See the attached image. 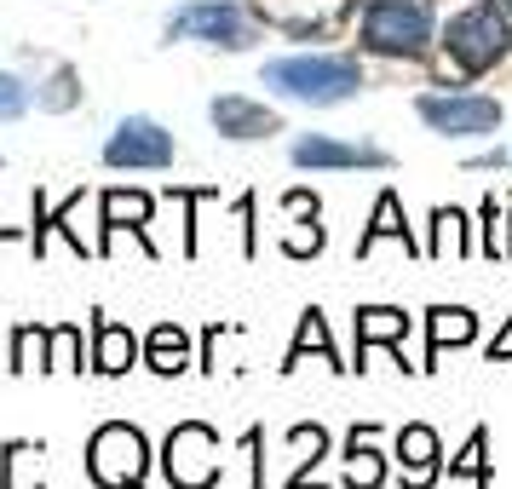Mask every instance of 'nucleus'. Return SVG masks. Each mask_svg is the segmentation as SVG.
I'll return each mask as SVG.
<instances>
[{"mask_svg": "<svg viewBox=\"0 0 512 489\" xmlns=\"http://www.w3.org/2000/svg\"><path fill=\"white\" fill-rule=\"evenodd\" d=\"M265 87H277L282 98H300V104H346L363 87V70L334 52H300V58H271Z\"/></svg>", "mask_w": 512, "mask_h": 489, "instance_id": "f257e3e1", "label": "nucleus"}, {"mask_svg": "<svg viewBox=\"0 0 512 489\" xmlns=\"http://www.w3.org/2000/svg\"><path fill=\"white\" fill-rule=\"evenodd\" d=\"M357 35L380 58H420L432 41V12H426V0H369Z\"/></svg>", "mask_w": 512, "mask_h": 489, "instance_id": "f03ea898", "label": "nucleus"}, {"mask_svg": "<svg viewBox=\"0 0 512 489\" xmlns=\"http://www.w3.org/2000/svg\"><path fill=\"white\" fill-rule=\"evenodd\" d=\"M443 52H449V64L461 75H478L489 64H501L512 52V29L501 18V6H466V12H455L449 29H443Z\"/></svg>", "mask_w": 512, "mask_h": 489, "instance_id": "7ed1b4c3", "label": "nucleus"}, {"mask_svg": "<svg viewBox=\"0 0 512 489\" xmlns=\"http://www.w3.org/2000/svg\"><path fill=\"white\" fill-rule=\"evenodd\" d=\"M144 466H150V449H144V432L127 426V420H110L98 426L93 443H87V472H93L98 489H139Z\"/></svg>", "mask_w": 512, "mask_h": 489, "instance_id": "20e7f679", "label": "nucleus"}, {"mask_svg": "<svg viewBox=\"0 0 512 489\" xmlns=\"http://www.w3.org/2000/svg\"><path fill=\"white\" fill-rule=\"evenodd\" d=\"M173 41H208V47H254V18L231 6V0H196L185 12H173V24H167Z\"/></svg>", "mask_w": 512, "mask_h": 489, "instance_id": "39448f33", "label": "nucleus"}, {"mask_svg": "<svg viewBox=\"0 0 512 489\" xmlns=\"http://www.w3.org/2000/svg\"><path fill=\"white\" fill-rule=\"evenodd\" d=\"M420 121L443 139H484V133L501 127V104L484 93H426L420 98Z\"/></svg>", "mask_w": 512, "mask_h": 489, "instance_id": "423d86ee", "label": "nucleus"}, {"mask_svg": "<svg viewBox=\"0 0 512 489\" xmlns=\"http://www.w3.org/2000/svg\"><path fill=\"white\" fill-rule=\"evenodd\" d=\"M162 466L173 478V489H213V478H219V438L202 420H185V426H173Z\"/></svg>", "mask_w": 512, "mask_h": 489, "instance_id": "0eeeda50", "label": "nucleus"}, {"mask_svg": "<svg viewBox=\"0 0 512 489\" xmlns=\"http://www.w3.org/2000/svg\"><path fill=\"white\" fill-rule=\"evenodd\" d=\"M104 162L110 167H167L173 162V133L150 116H127L110 133V144H104Z\"/></svg>", "mask_w": 512, "mask_h": 489, "instance_id": "6e6552de", "label": "nucleus"}, {"mask_svg": "<svg viewBox=\"0 0 512 489\" xmlns=\"http://www.w3.org/2000/svg\"><path fill=\"white\" fill-rule=\"evenodd\" d=\"M294 162H300V167H386V150H374V144H340V139H323V133H305V139H294Z\"/></svg>", "mask_w": 512, "mask_h": 489, "instance_id": "1a4fd4ad", "label": "nucleus"}, {"mask_svg": "<svg viewBox=\"0 0 512 489\" xmlns=\"http://www.w3.org/2000/svg\"><path fill=\"white\" fill-rule=\"evenodd\" d=\"M213 127L225 133V139H271V133H282V121L265 110V104H248V98H213Z\"/></svg>", "mask_w": 512, "mask_h": 489, "instance_id": "9d476101", "label": "nucleus"}, {"mask_svg": "<svg viewBox=\"0 0 512 489\" xmlns=\"http://www.w3.org/2000/svg\"><path fill=\"white\" fill-rule=\"evenodd\" d=\"M397 461L409 472V489H426L438 478V432L432 426H403L397 432Z\"/></svg>", "mask_w": 512, "mask_h": 489, "instance_id": "9b49d317", "label": "nucleus"}, {"mask_svg": "<svg viewBox=\"0 0 512 489\" xmlns=\"http://www.w3.org/2000/svg\"><path fill=\"white\" fill-rule=\"evenodd\" d=\"M93 369L98 374H127L133 363H139V340L127 334L121 323H93Z\"/></svg>", "mask_w": 512, "mask_h": 489, "instance_id": "f8f14e48", "label": "nucleus"}, {"mask_svg": "<svg viewBox=\"0 0 512 489\" xmlns=\"http://www.w3.org/2000/svg\"><path fill=\"white\" fill-rule=\"evenodd\" d=\"M386 484V461L380 449L369 443V432H351V449H346V489H380Z\"/></svg>", "mask_w": 512, "mask_h": 489, "instance_id": "ddd939ff", "label": "nucleus"}, {"mask_svg": "<svg viewBox=\"0 0 512 489\" xmlns=\"http://www.w3.org/2000/svg\"><path fill=\"white\" fill-rule=\"evenodd\" d=\"M144 357H150V369L156 374H179L190 363V340L179 323H162L156 334H150V346H144Z\"/></svg>", "mask_w": 512, "mask_h": 489, "instance_id": "4468645a", "label": "nucleus"}, {"mask_svg": "<svg viewBox=\"0 0 512 489\" xmlns=\"http://www.w3.org/2000/svg\"><path fill=\"white\" fill-rule=\"evenodd\" d=\"M288 208L300 213V225H294V231L282 236V248H288L294 259L317 254V248H323V225H317V202H311L305 190H294V196H288Z\"/></svg>", "mask_w": 512, "mask_h": 489, "instance_id": "2eb2a0df", "label": "nucleus"}, {"mask_svg": "<svg viewBox=\"0 0 512 489\" xmlns=\"http://www.w3.org/2000/svg\"><path fill=\"white\" fill-rule=\"evenodd\" d=\"M403 334H409V317H403L397 305H369V311H357V340H363V351H369L374 340L397 346Z\"/></svg>", "mask_w": 512, "mask_h": 489, "instance_id": "dca6fc26", "label": "nucleus"}, {"mask_svg": "<svg viewBox=\"0 0 512 489\" xmlns=\"http://www.w3.org/2000/svg\"><path fill=\"white\" fill-rule=\"evenodd\" d=\"M472 334H478V317H472V311H455V305H438V311H432V323H426L432 357H438L443 346H466Z\"/></svg>", "mask_w": 512, "mask_h": 489, "instance_id": "f3484780", "label": "nucleus"}, {"mask_svg": "<svg viewBox=\"0 0 512 489\" xmlns=\"http://www.w3.org/2000/svg\"><path fill=\"white\" fill-rule=\"evenodd\" d=\"M144 225H150V196H139V190L104 196V231H144Z\"/></svg>", "mask_w": 512, "mask_h": 489, "instance_id": "a211bd4d", "label": "nucleus"}, {"mask_svg": "<svg viewBox=\"0 0 512 489\" xmlns=\"http://www.w3.org/2000/svg\"><path fill=\"white\" fill-rule=\"evenodd\" d=\"M432 225H438V236H432V254L438 259H455V254H466V219L455 208H443L438 219H432Z\"/></svg>", "mask_w": 512, "mask_h": 489, "instance_id": "6ab92c4d", "label": "nucleus"}, {"mask_svg": "<svg viewBox=\"0 0 512 489\" xmlns=\"http://www.w3.org/2000/svg\"><path fill=\"white\" fill-rule=\"evenodd\" d=\"M47 369H81V328H52L47 334Z\"/></svg>", "mask_w": 512, "mask_h": 489, "instance_id": "aec40b11", "label": "nucleus"}, {"mask_svg": "<svg viewBox=\"0 0 512 489\" xmlns=\"http://www.w3.org/2000/svg\"><path fill=\"white\" fill-rule=\"evenodd\" d=\"M47 369V328H18V340H12V363L6 369Z\"/></svg>", "mask_w": 512, "mask_h": 489, "instance_id": "412c9836", "label": "nucleus"}, {"mask_svg": "<svg viewBox=\"0 0 512 489\" xmlns=\"http://www.w3.org/2000/svg\"><path fill=\"white\" fill-rule=\"evenodd\" d=\"M374 236H403V242L415 248V236L403 231V219H397V196H380V213H374V225H369V231H363V242H357L363 254H369V248H374Z\"/></svg>", "mask_w": 512, "mask_h": 489, "instance_id": "4be33fe9", "label": "nucleus"}, {"mask_svg": "<svg viewBox=\"0 0 512 489\" xmlns=\"http://www.w3.org/2000/svg\"><path fill=\"white\" fill-rule=\"evenodd\" d=\"M24 110H29V87L18 81V75H0V121L24 116Z\"/></svg>", "mask_w": 512, "mask_h": 489, "instance_id": "5701e85b", "label": "nucleus"}, {"mask_svg": "<svg viewBox=\"0 0 512 489\" xmlns=\"http://www.w3.org/2000/svg\"><path fill=\"white\" fill-rule=\"evenodd\" d=\"M512 254V219H501V208H489V259Z\"/></svg>", "mask_w": 512, "mask_h": 489, "instance_id": "b1692460", "label": "nucleus"}, {"mask_svg": "<svg viewBox=\"0 0 512 489\" xmlns=\"http://www.w3.org/2000/svg\"><path fill=\"white\" fill-rule=\"evenodd\" d=\"M478 455H484V432H472V443H466V455H461L455 466H449V472H455V478H461V472H472V478L484 484L489 472H484V461H478Z\"/></svg>", "mask_w": 512, "mask_h": 489, "instance_id": "393cba45", "label": "nucleus"}, {"mask_svg": "<svg viewBox=\"0 0 512 489\" xmlns=\"http://www.w3.org/2000/svg\"><path fill=\"white\" fill-rule=\"evenodd\" d=\"M311 346L328 351V328H323V317H317V311H305V328H300V346H294V357H300V351H311Z\"/></svg>", "mask_w": 512, "mask_h": 489, "instance_id": "a878e982", "label": "nucleus"}, {"mask_svg": "<svg viewBox=\"0 0 512 489\" xmlns=\"http://www.w3.org/2000/svg\"><path fill=\"white\" fill-rule=\"evenodd\" d=\"M489 357H495V363H512V323L501 328V334H495V346H489Z\"/></svg>", "mask_w": 512, "mask_h": 489, "instance_id": "bb28decb", "label": "nucleus"}, {"mask_svg": "<svg viewBox=\"0 0 512 489\" xmlns=\"http://www.w3.org/2000/svg\"><path fill=\"white\" fill-rule=\"evenodd\" d=\"M507 6H512V0H507Z\"/></svg>", "mask_w": 512, "mask_h": 489, "instance_id": "cd10ccee", "label": "nucleus"}]
</instances>
